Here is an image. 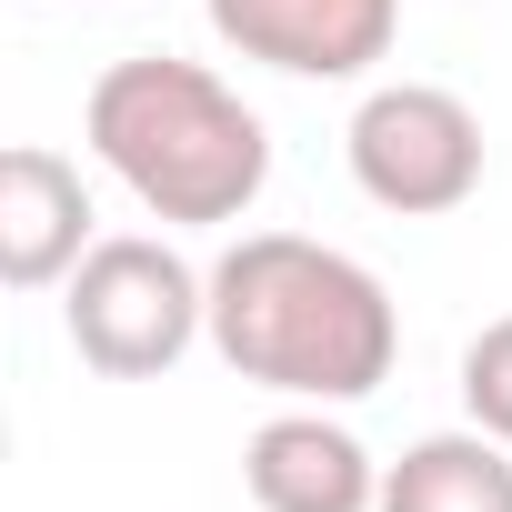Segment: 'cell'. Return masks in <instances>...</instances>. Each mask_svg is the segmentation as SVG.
Masks as SVG:
<instances>
[{
  "label": "cell",
  "mask_w": 512,
  "mask_h": 512,
  "mask_svg": "<svg viewBox=\"0 0 512 512\" xmlns=\"http://www.w3.org/2000/svg\"><path fill=\"white\" fill-rule=\"evenodd\" d=\"M211 352L282 402H372L402 362V312L352 251L312 231H241L211 262Z\"/></svg>",
  "instance_id": "1"
},
{
  "label": "cell",
  "mask_w": 512,
  "mask_h": 512,
  "mask_svg": "<svg viewBox=\"0 0 512 512\" xmlns=\"http://www.w3.org/2000/svg\"><path fill=\"white\" fill-rule=\"evenodd\" d=\"M81 141L91 161L171 231H221L262 201L272 181V131L221 71L171 61V51H131L91 81L81 101Z\"/></svg>",
  "instance_id": "2"
},
{
  "label": "cell",
  "mask_w": 512,
  "mask_h": 512,
  "mask_svg": "<svg viewBox=\"0 0 512 512\" xmlns=\"http://www.w3.org/2000/svg\"><path fill=\"white\" fill-rule=\"evenodd\" d=\"M61 332L101 382H161L191 342H211V272H191L161 231H111L61 282Z\"/></svg>",
  "instance_id": "3"
},
{
  "label": "cell",
  "mask_w": 512,
  "mask_h": 512,
  "mask_svg": "<svg viewBox=\"0 0 512 512\" xmlns=\"http://www.w3.org/2000/svg\"><path fill=\"white\" fill-rule=\"evenodd\" d=\"M342 161H352L372 211L442 221L482 191V121L442 81H382V91H362V111L342 131Z\"/></svg>",
  "instance_id": "4"
},
{
  "label": "cell",
  "mask_w": 512,
  "mask_h": 512,
  "mask_svg": "<svg viewBox=\"0 0 512 512\" xmlns=\"http://www.w3.org/2000/svg\"><path fill=\"white\" fill-rule=\"evenodd\" d=\"M221 51L282 81H362L402 41V0H201Z\"/></svg>",
  "instance_id": "5"
},
{
  "label": "cell",
  "mask_w": 512,
  "mask_h": 512,
  "mask_svg": "<svg viewBox=\"0 0 512 512\" xmlns=\"http://www.w3.org/2000/svg\"><path fill=\"white\" fill-rule=\"evenodd\" d=\"M241 492L262 512H372L382 462L362 452L352 422H332V402H292L241 442Z\"/></svg>",
  "instance_id": "6"
},
{
  "label": "cell",
  "mask_w": 512,
  "mask_h": 512,
  "mask_svg": "<svg viewBox=\"0 0 512 512\" xmlns=\"http://www.w3.org/2000/svg\"><path fill=\"white\" fill-rule=\"evenodd\" d=\"M81 251H91V181L51 141H11L0 151V282L51 292L81 272Z\"/></svg>",
  "instance_id": "7"
},
{
  "label": "cell",
  "mask_w": 512,
  "mask_h": 512,
  "mask_svg": "<svg viewBox=\"0 0 512 512\" xmlns=\"http://www.w3.org/2000/svg\"><path fill=\"white\" fill-rule=\"evenodd\" d=\"M372 512H512V442H492L482 422L422 432L402 462H382Z\"/></svg>",
  "instance_id": "8"
},
{
  "label": "cell",
  "mask_w": 512,
  "mask_h": 512,
  "mask_svg": "<svg viewBox=\"0 0 512 512\" xmlns=\"http://www.w3.org/2000/svg\"><path fill=\"white\" fill-rule=\"evenodd\" d=\"M462 412H472L492 442H512V312L462 342Z\"/></svg>",
  "instance_id": "9"
}]
</instances>
